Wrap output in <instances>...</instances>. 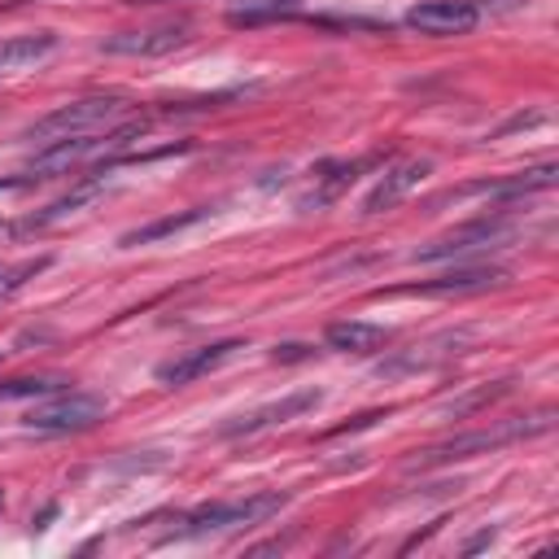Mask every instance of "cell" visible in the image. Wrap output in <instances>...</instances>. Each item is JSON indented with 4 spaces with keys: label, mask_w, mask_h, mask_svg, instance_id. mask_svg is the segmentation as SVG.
<instances>
[{
    "label": "cell",
    "mask_w": 559,
    "mask_h": 559,
    "mask_svg": "<svg viewBox=\"0 0 559 559\" xmlns=\"http://www.w3.org/2000/svg\"><path fill=\"white\" fill-rule=\"evenodd\" d=\"M280 507H288V493L280 489H262V493H245L231 502H205L197 511H188L183 520H175L170 537H210V533H231V528H249L271 520Z\"/></svg>",
    "instance_id": "1"
},
{
    "label": "cell",
    "mask_w": 559,
    "mask_h": 559,
    "mask_svg": "<svg viewBox=\"0 0 559 559\" xmlns=\"http://www.w3.org/2000/svg\"><path fill=\"white\" fill-rule=\"evenodd\" d=\"M555 419V411H537V415H515V419H502L493 428H476V432H463V437H450L432 450H424L419 459H411L406 467L419 472V467H437V463H454V459H472V454H489L507 441H524V437H537L546 432Z\"/></svg>",
    "instance_id": "2"
},
{
    "label": "cell",
    "mask_w": 559,
    "mask_h": 559,
    "mask_svg": "<svg viewBox=\"0 0 559 559\" xmlns=\"http://www.w3.org/2000/svg\"><path fill=\"white\" fill-rule=\"evenodd\" d=\"M127 96L122 92H96V96H79L70 105H57L48 118H39L26 140H39V144H52V140H70V135H92V131H105L114 118L127 114Z\"/></svg>",
    "instance_id": "3"
},
{
    "label": "cell",
    "mask_w": 559,
    "mask_h": 559,
    "mask_svg": "<svg viewBox=\"0 0 559 559\" xmlns=\"http://www.w3.org/2000/svg\"><path fill=\"white\" fill-rule=\"evenodd\" d=\"M144 118H131L127 127H118V131H109V135H100V131H92V135H70V140H52V144H44L35 157H31V166L22 170V175H31V183L35 179H52V175H66L70 166H79L83 157H92V153H114V148H122V144H131V140H140L144 135Z\"/></svg>",
    "instance_id": "4"
},
{
    "label": "cell",
    "mask_w": 559,
    "mask_h": 559,
    "mask_svg": "<svg viewBox=\"0 0 559 559\" xmlns=\"http://www.w3.org/2000/svg\"><path fill=\"white\" fill-rule=\"evenodd\" d=\"M507 231H511V218H502V214L472 218V223H463V227H454V231L419 245L411 253V262H445V258H463V253H476V249H493L498 240H507Z\"/></svg>",
    "instance_id": "5"
},
{
    "label": "cell",
    "mask_w": 559,
    "mask_h": 559,
    "mask_svg": "<svg viewBox=\"0 0 559 559\" xmlns=\"http://www.w3.org/2000/svg\"><path fill=\"white\" fill-rule=\"evenodd\" d=\"M96 419H105V397L70 389V393H52V402L35 406L26 415V428L31 432H83Z\"/></svg>",
    "instance_id": "6"
},
{
    "label": "cell",
    "mask_w": 559,
    "mask_h": 559,
    "mask_svg": "<svg viewBox=\"0 0 559 559\" xmlns=\"http://www.w3.org/2000/svg\"><path fill=\"white\" fill-rule=\"evenodd\" d=\"M188 31H192L188 17H166V22L118 31L109 39H100V52H109V57H162V52H175L179 44H188Z\"/></svg>",
    "instance_id": "7"
},
{
    "label": "cell",
    "mask_w": 559,
    "mask_h": 559,
    "mask_svg": "<svg viewBox=\"0 0 559 559\" xmlns=\"http://www.w3.org/2000/svg\"><path fill=\"white\" fill-rule=\"evenodd\" d=\"M476 22H480V9L472 0H419L406 9V26L419 35H437V39L467 35L476 31Z\"/></svg>",
    "instance_id": "8"
},
{
    "label": "cell",
    "mask_w": 559,
    "mask_h": 559,
    "mask_svg": "<svg viewBox=\"0 0 559 559\" xmlns=\"http://www.w3.org/2000/svg\"><path fill=\"white\" fill-rule=\"evenodd\" d=\"M432 170V162L428 157H406V162H393L384 175H380V183L362 197V214L371 218V214H384V210H393L406 192H415L419 188V179Z\"/></svg>",
    "instance_id": "9"
},
{
    "label": "cell",
    "mask_w": 559,
    "mask_h": 559,
    "mask_svg": "<svg viewBox=\"0 0 559 559\" xmlns=\"http://www.w3.org/2000/svg\"><path fill=\"white\" fill-rule=\"evenodd\" d=\"M319 402H323V393H319V389H297V393H288V397H280V402H271V406H258V411H249V415H240V419L223 424L218 432H223V437H240V432L275 428V424H288V419H297V415L314 411Z\"/></svg>",
    "instance_id": "10"
},
{
    "label": "cell",
    "mask_w": 559,
    "mask_h": 559,
    "mask_svg": "<svg viewBox=\"0 0 559 559\" xmlns=\"http://www.w3.org/2000/svg\"><path fill=\"white\" fill-rule=\"evenodd\" d=\"M236 349H245V345H240V341H214V345L188 349V354H179V358L162 362V367H157V380H162V384H170V389H179V384H192V380H201L205 371L223 367V362H227Z\"/></svg>",
    "instance_id": "11"
},
{
    "label": "cell",
    "mask_w": 559,
    "mask_h": 559,
    "mask_svg": "<svg viewBox=\"0 0 559 559\" xmlns=\"http://www.w3.org/2000/svg\"><path fill=\"white\" fill-rule=\"evenodd\" d=\"M507 280V266H454L428 284H415L411 293H424V297H463V293H480V288H493Z\"/></svg>",
    "instance_id": "12"
},
{
    "label": "cell",
    "mask_w": 559,
    "mask_h": 559,
    "mask_svg": "<svg viewBox=\"0 0 559 559\" xmlns=\"http://www.w3.org/2000/svg\"><path fill=\"white\" fill-rule=\"evenodd\" d=\"M57 52V35L52 31H31V35H13L0 44V79H13V74H26L35 70L39 61H48Z\"/></svg>",
    "instance_id": "13"
},
{
    "label": "cell",
    "mask_w": 559,
    "mask_h": 559,
    "mask_svg": "<svg viewBox=\"0 0 559 559\" xmlns=\"http://www.w3.org/2000/svg\"><path fill=\"white\" fill-rule=\"evenodd\" d=\"M358 166H362V162H323V166L314 170L310 192L297 197V210H323L328 201H336V197L358 179Z\"/></svg>",
    "instance_id": "14"
},
{
    "label": "cell",
    "mask_w": 559,
    "mask_h": 559,
    "mask_svg": "<svg viewBox=\"0 0 559 559\" xmlns=\"http://www.w3.org/2000/svg\"><path fill=\"white\" fill-rule=\"evenodd\" d=\"M323 341L328 349H341V354H371L389 341V328L367 323V319H341V323H328Z\"/></svg>",
    "instance_id": "15"
},
{
    "label": "cell",
    "mask_w": 559,
    "mask_h": 559,
    "mask_svg": "<svg viewBox=\"0 0 559 559\" xmlns=\"http://www.w3.org/2000/svg\"><path fill=\"white\" fill-rule=\"evenodd\" d=\"M555 175H559V166H555V162H542V166H533V170H524V175H511V179H502V183H476V188H467V192H485V197H493V201H515V197H528V192H546V188L555 183Z\"/></svg>",
    "instance_id": "16"
},
{
    "label": "cell",
    "mask_w": 559,
    "mask_h": 559,
    "mask_svg": "<svg viewBox=\"0 0 559 559\" xmlns=\"http://www.w3.org/2000/svg\"><path fill=\"white\" fill-rule=\"evenodd\" d=\"M210 214H214L210 205H197V210H183V214H166V218H153V223H144V227L127 231L118 245H122V249H135V245H153V240L179 236L183 227H192V223H201V218H210Z\"/></svg>",
    "instance_id": "17"
},
{
    "label": "cell",
    "mask_w": 559,
    "mask_h": 559,
    "mask_svg": "<svg viewBox=\"0 0 559 559\" xmlns=\"http://www.w3.org/2000/svg\"><path fill=\"white\" fill-rule=\"evenodd\" d=\"M301 0H231L227 22L231 26H262V22H280V17H297Z\"/></svg>",
    "instance_id": "18"
},
{
    "label": "cell",
    "mask_w": 559,
    "mask_h": 559,
    "mask_svg": "<svg viewBox=\"0 0 559 559\" xmlns=\"http://www.w3.org/2000/svg\"><path fill=\"white\" fill-rule=\"evenodd\" d=\"M96 192H100V179H87V183H79L74 192H66V197H57L52 205H44L39 214H31V218H22V223H17V231H22V236H26V231H44L48 223H57V218H66V214H74V210H79L83 201H92Z\"/></svg>",
    "instance_id": "19"
},
{
    "label": "cell",
    "mask_w": 559,
    "mask_h": 559,
    "mask_svg": "<svg viewBox=\"0 0 559 559\" xmlns=\"http://www.w3.org/2000/svg\"><path fill=\"white\" fill-rule=\"evenodd\" d=\"M66 389V376H13L0 380V402H17V397H52Z\"/></svg>",
    "instance_id": "20"
},
{
    "label": "cell",
    "mask_w": 559,
    "mask_h": 559,
    "mask_svg": "<svg viewBox=\"0 0 559 559\" xmlns=\"http://www.w3.org/2000/svg\"><path fill=\"white\" fill-rule=\"evenodd\" d=\"M44 266H48V258H35V262H22V266H4V262H0V301L13 297V293H17L35 271H44Z\"/></svg>",
    "instance_id": "21"
},
{
    "label": "cell",
    "mask_w": 559,
    "mask_h": 559,
    "mask_svg": "<svg viewBox=\"0 0 559 559\" xmlns=\"http://www.w3.org/2000/svg\"><path fill=\"white\" fill-rule=\"evenodd\" d=\"M17 188H31V175H17V179H0V192H17Z\"/></svg>",
    "instance_id": "22"
},
{
    "label": "cell",
    "mask_w": 559,
    "mask_h": 559,
    "mask_svg": "<svg viewBox=\"0 0 559 559\" xmlns=\"http://www.w3.org/2000/svg\"><path fill=\"white\" fill-rule=\"evenodd\" d=\"M131 4H153V0H131Z\"/></svg>",
    "instance_id": "23"
},
{
    "label": "cell",
    "mask_w": 559,
    "mask_h": 559,
    "mask_svg": "<svg viewBox=\"0 0 559 559\" xmlns=\"http://www.w3.org/2000/svg\"><path fill=\"white\" fill-rule=\"evenodd\" d=\"M0 507H4V493H0Z\"/></svg>",
    "instance_id": "24"
}]
</instances>
